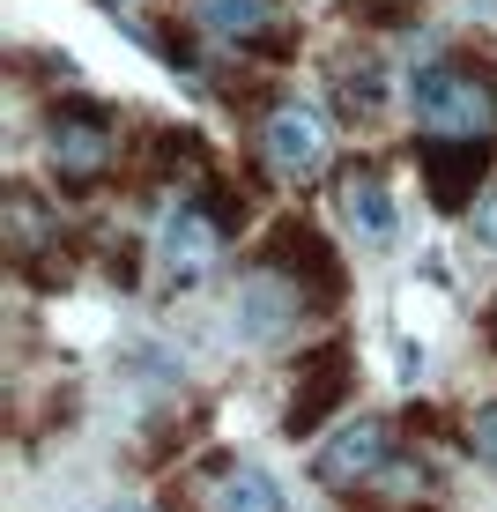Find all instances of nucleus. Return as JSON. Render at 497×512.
<instances>
[{"mask_svg": "<svg viewBox=\"0 0 497 512\" xmlns=\"http://www.w3.org/2000/svg\"><path fill=\"white\" fill-rule=\"evenodd\" d=\"M408 104L431 134H490L497 127V90L468 60H423L408 75Z\"/></svg>", "mask_w": 497, "mask_h": 512, "instance_id": "1", "label": "nucleus"}, {"mask_svg": "<svg viewBox=\"0 0 497 512\" xmlns=\"http://www.w3.org/2000/svg\"><path fill=\"white\" fill-rule=\"evenodd\" d=\"M416 164H423L431 201L446 208V216H460V208L475 201V186H483V171H490V134H431Z\"/></svg>", "mask_w": 497, "mask_h": 512, "instance_id": "3", "label": "nucleus"}, {"mask_svg": "<svg viewBox=\"0 0 497 512\" xmlns=\"http://www.w3.org/2000/svg\"><path fill=\"white\" fill-rule=\"evenodd\" d=\"M260 260H268L275 275H290L297 290H312L319 305L342 297V253H334L327 231H312V223H275V238L260 245Z\"/></svg>", "mask_w": 497, "mask_h": 512, "instance_id": "4", "label": "nucleus"}, {"mask_svg": "<svg viewBox=\"0 0 497 512\" xmlns=\"http://www.w3.org/2000/svg\"><path fill=\"white\" fill-rule=\"evenodd\" d=\"M327 82H334L342 119H379V104H386V67L371 60V52H357V60H334Z\"/></svg>", "mask_w": 497, "mask_h": 512, "instance_id": "11", "label": "nucleus"}, {"mask_svg": "<svg viewBox=\"0 0 497 512\" xmlns=\"http://www.w3.org/2000/svg\"><path fill=\"white\" fill-rule=\"evenodd\" d=\"M483 334H490V349H497V297H490V312H483Z\"/></svg>", "mask_w": 497, "mask_h": 512, "instance_id": "16", "label": "nucleus"}, {"mask_svg": "<svg viewBox=\"0 0 497 512\" xmlns=\"http://www.w3.org/2000/svg\"><path fill=\"white\" fill-rule=\"evenodd\" d=\"M475 231H483V245H490V253H497V193H490V201H483V216H475Z\"/></svg>", "mask_w": 497, "mask_h": 512, "instance_id": "15", "label": "nucleus"}, {"mask_svg": "<svg viewBox=\"0 0 497 512\" xmlns=\"http://www.w3.org/2000/svg\"><path fill=\"white\" fill-rule=\"evenodd\" d=\"M386 453H394V431H386L379 416H364V423H349L342 438H327V446H319L312 475H319L327 490H349V483H371V475L386 468Z\"/></svg>", "mask_w": 497, "mask_h": 512, "instance_id": "7", "label": "nucleus"}, {"mask_svg": "<svg viewBox=\"0 0 497 512\" xmlns=\"http://www.w3.org/2000/svg\"><path fill=\"white\" fill-rule=\"evenodd\" d=\"M238 327L253 334V342H282V334L297 327V282L268 268V282H253V290L238 297Z\"/></svg>", "mask_w": 497, "mask_h": 512, "instance_id": "10", "label": "nucleus"}, {"mask_svg": "<svg viewBox=\"0 0 497 512\" xmlns=\"http://www.w3.org/2000/svg\"><path fill=\"white\" fill-rule=\"evenodd\" d=\"M193 15H201L216 38H260V23H268L260 0H193Z\"/></svg>", "mask_w": 497, "mask_h": 512, "instance_id": "13", "label": "nucleus"}, {"mask_svg": "<svg viewBox=\"0 0 497 512\" xmlns=\"http://www.w3.org/2000/svg\"><path fill=\"white\" fill-rule=\"evenodd\" d=\"M468 446H475V461H490V468H497V401H490V409H475Z\"/></svg>", "mask_w": 497, "mask_h": 512, "instance_id": "14", "label": "nucleus"}, {"mask_svg": "<svg viewBox=\"0 0 497 512\" xmlns=\"http://www.w3.org/2000/svg\"><path fill=\"white\" fill-rule=\"evenodd\" d=\"M357 394V357L349 342H319L312 357H297V379H290V409H282V431L290 438H312L342 401Z\"/></svg>", "mask_w": 497, "mask_h": 512, "instance_id": "2", "label": "nucleus"}, {"mask_svg": "<svg viewBox=\"0 0 497 512\" xmlns=\"http://www.w3.org/2000/svg\"><path fill=\"white\" fill-rule=\"evenodd\" d=\"M216 245H223V223H216V208H208V201H179V208H164L156 260H164V275H171V282L208 275V268H216Z\"/></svg>", "mask_w": 497, "mask_h": 512, "instance_id": "5", "label": "nucleus"}, {"mask_svg": "<svg viewBox=\"0 0 497 512\" xmlns=\"http://www.w3.org/2000/svg\"><path fill=\"white\" fill-rule=\"evenodd\" d=\"M342 216H349V231H357L371 253H386V245L401 238V216H394V193H386V179L371 164H357L342 179Z\"/></svg>", "mask_w": 497, "mask_h": 512, "instance_id": "9", "label": "nucleus"}, {"mask_svg": "<svg viewBox=\"0 0 497 512\" xmlns=\"http://www.w3.org/2000/svg\"><path fill=\"white\" fill-rule=\"evenodd\" d=\"M216 512H282V483L268 468H230L216 483Z\"/></svg>", "mask_w": 497, "mask_h": 512, "instance_id": "12", "label": "nucleus"}, {"mask_svg": "<svg viewBox=\"0 0 497 512\" xmlns=\"http://www.w3.org/2000/svg\"><path fill=\"white\" fill-rule=\"evenodd\" d=\"M268 164L282 179H319V164H327V127H319L312 104H275L268 112Z\"/></svg>", "mask_w": 497, "mask_h": 512, "instance_id": "8", "label": "nucleus"}, {"mask_svg": "<svg viewBox=\"0 0 497 512\" xmlns=\"http://www.w3.org/2000/svg\"><path fill=\"white\" fill-rule=\"evenodd\" d=\"M45 149H52V164H60L67 179H97V171L112 164V119H104V104H52Z\"/></svg>", "mask_w": 497, "mask_h": 512, "instance_id": "6", "label": "nucleus"}, {"mask_svg": "<svg viewBox=\"0 0 497 512\" xmlns=\"http://www.w3.org/2000/svg\"><path fill=\"white\" fill-rule=\"evenodd\" d=\"M112 512H149V505H112Z\"/></svg>", "mask_w": 497, "mask_h": 512, "instance_id": "17", "label": "nucleus"}]
</instances>
